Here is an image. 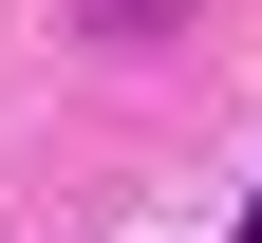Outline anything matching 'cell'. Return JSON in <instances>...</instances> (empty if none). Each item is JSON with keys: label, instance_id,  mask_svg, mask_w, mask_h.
I'll list each match as a JSON object with an SVG mask.
<instances>
[{"label": "cell", "instance_id": "obj_1", "mask_svg": "<svg viewBox=\"0 0 262 243\" xmlns=\"http://www.w3.org/2000/svg\"><path fill=\"white\" fill-rule=\"evenodd\" d=\"M244 243H262V225H244Z\"/></svg>", "mask_w": 262, "mask_h": 243}]
</instances>
